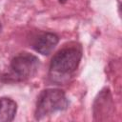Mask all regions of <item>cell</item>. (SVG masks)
<instances>
[{
	"mask_svg": "<svg viewBox=\"0 0 122 122\" xmlns=\"http://www.w3.org/2000/svg\"><path fill=\"white\" fill-rule=\"evenodd\" d=\"M1 32H2V25L0 23V34H1Z\"/></svg>",
	"mask_w": 122,
	"mask_h": 122,
	"instance_id": "cell-6",
	"label": "cell"
},
{
	"mask_svg": "<svg viewBox=\"0 0 122 122\" xmlns=\"http://www.w3.org/2000/svg\"><path fill=\"white\" fill-rule=\"evenodd\" d=\"M17 112L16 103L7 97L0 98V122H10L15 117Z\"/></svg>",
	"mask_w": 122,
	"mask_h": 122,
	"instance_id": "cell-5",
	"label": "cell"
},
{
	"mask_svg": "<svg viewBox=\"0 0 122 122\" xmlns=\"http://www.w3.org/2000/svg\"><path fill=\"white\" fill-rule=\"evenodd\" d=\"M69 99L62 90L46 89L37 97L34 112L35 119L40 120L56 112L64 111L69 107Z\"/></svg>",
	"mask_w": 122,
	"mask_h": 122,
	"instance_id": "cell-2",
	"label": "cell"
},
{
	"mask_svg": "<svg viewBox=\"0 0 122 122\" xmlns=\"http://www.w3.org/2000/svg\"><path fill=\"white\" fill-rule=\"evenodd\" d=\"M81 57L82 51L79 47H65L51 58L50 71L57 75H70L78 68Z\"/></svg>",
	"mask_w": 122,
	"mask_h": 122,
	"instance_id": "cell-3",
	"label": "cell"
},
{
	"mask_svg": "<svg viewBox=\"0 0 122 122\" xmlns=\"http://www.w3.org/2000/svg\"><path fill=\"white\" fill-rule=\"evenodd\" d=\"M59 38L53 32H42L36 36L32 42V48L35 51L49 55L58 44Z\"/></svg>",
	"mask_w": 122,
	"mask_h": 122,
	"instance_id": "cell-4",
	"label": "cell"
},
{
	"mask_svg": "<svg viewBox=\"0 0 122 122\" xmlns=\"http://www.w3.org/2000/svg\"><path fill=\"white\" fill-rule=\"evenodd\" d=\"M67 0H59V2H61V3H65Z\"/></svg>",
	"mask_w": 122,
	"mask_h": 122,
	"instance_id": "cell-7",
	"label": "cell"
},
{
	"mask_svg": "<svg viewBox=\"0 0 122 122\" xmlns=\"http://www.w3.org/2000/svg\"><path fill=\"white\" fill-rule=\"evenodd\" d=\"M40 67L39 59L29 52H20L10 61L5 81L21 82L34 76Z\"/></svg>",
	"mask_w": 122,
	"mask_h": 122,
	"instance_id": "cell-1",
	"label": "cell"
}]
</instances>
